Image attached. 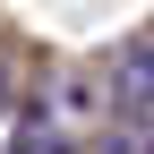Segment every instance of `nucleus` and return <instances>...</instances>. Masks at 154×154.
<instances>
[{"label":"nucleus","mask_w":154,"mask_h":154,"mask_svg":"<svg viewBox=\"0 0 154 154\" xmlns=\"http://www.w3.org/2000/svg\"><path fill=\"white\" fill-rule=\"evenodd\" d=\"M120 103H137V111L154 103V34H146V43L120 60Z\"/></svg>","instance_id":"obj_1"}]
</instances>
